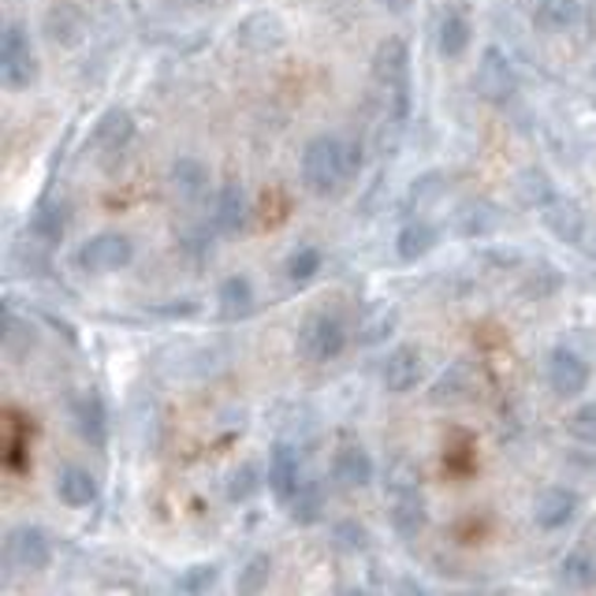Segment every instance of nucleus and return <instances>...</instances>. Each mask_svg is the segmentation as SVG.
Returning <instances> with one entry per match:
<instances>
[{"mask_svg":"<svg viewBox=\"0 0 596 596\" xmlns=\"http://www.w3.org/2000/svg\"><path fill=\"white\" fill-rule=\"evenodd\" d=\"M302 183L314 194H339L361 169V150L339 134H317L302 150Z\"/></svg>","mask_w":596,"mask_h":596,"instance_id":"f257e3e1","label":"nucleus"},{"mask_svg":"<svg viewBox=\"0 0 596 596\" xmlns=\"http://www.w3.org/2000/svg\"><path fill=\"white\" fill-rule=\"evenodd\" d=\"M384 492H388V511H392V525L403 541H414L425 530V496L418 485V470L407 458H395L384 474Z\"/></svg>","mask_w":596,"mask_h":596,"instance_id":"f03ea898","label":"nucleus"},{"mask_svg":"<svg viewBox=\"0 0 596 596\" xmlns=\"http://www.w3.org/2000/svg\"><path fill=\"white\" fill-rule=\"evenodd\" d=\"M373 83L377 90L388 97L392 105V116L399 123L410 116V53L407 42L399 37H384L373 53Z\"/></svg>","mask_w":596,"mask_h":596,"instance_id":"7ed1b4c3","label":"nucleus"},{"mask_svg":"<svg viewBox=\"0 0 596 596\" xmlns=\"http://www.w3.org/2000/svg\"><path fill=\"white\" fill-rule=\"evenodd\" d=\"M541 220L555 239L571 242V247L582 253H596V224L589 220V213H582V205H574L571 198L555 194V198L541 209Z\"/></svg>","mask_w":596,"mask_h":596,"instance_id":"20e7f679","label":"nucleus"},{"mask_svg":"<svg viewBox=\"0 0 596 596\" xmlns=\"http://www.w3.org/2000/svg\"><path fill=\"white\" fill-rule=\"evenodd\" d=\"M347 347V332L339 325L332 314H310L302 317L299 325V350L306 361H317V366H325V361L339 358Z\"/></svg>","mask_w":596,"mask_h":596,"instance_id":"39448f33","label":"nucleus"},{"mask_svg":"<svg viewBox=\"0 0 596 596\" xmlns=\"http://www.w3.org/2000/svg\"><path fill=\"white\" fill-rule=\"evenodd\" d=\"M79 269L94 272V277H105V272H120L134 261V242L123 236V231H101V236L86 239L79 253H75Z\"/></svg>","mask_w":596,"mask_h":596,"instance_id":"423d86ee","label":"nucleus"},{"mask_svg":"<svg viewBox=\"0 0 596 596\" xmlns=\"http://www.w3.org/2000/svg\"><path fill=\"white\" fill-rule=\"evenodd\" d=\"M0 72H4V83L12 90H26L37 79V61H34V48L31 37L19 23L4 26V37H0Z\"/></svg>","mask_w":596,"mask_h":596,"instance_id":"0eeeda50","label":"nucleus"},{"mask_svg":"<svg viewBox=\"0 0 596 596\" xmlns=\"http://www.w3.org/2000/svg\"><path fill=\"white\" fill-rule=\"evenodd\" d=\"M474 90L488 105H507L514 97V90H518L514 67H511V61H507V56L496 45H488L485 53H481V61H477Z\"/></svg>","mask_w":596,"mask_h":596,"instance_id":"6e6552de","label":"nucleus"},{"mask_svg":"<svg viewBox=\"0 0 596 596\" xmlns=\"http://www.w3.org/2000/svg\"><path fill=\"white\" fill-rule=\"evenodd\" d=\"M4 555L8 563L15 566V571H45L48 563H53V544H48V537L37 530V525H15L12 533H8L4 541Z\"/></svg>","mask_w":596,"mask_h":596,"instance_id":"1a4fd4ad","label":"nucleus"},{"mask_svg":"<svg viewBox=\"0 0 596 596\" xmlns=\"http://www.w3.org/2000/svg\"><path fill=\"white\" fill-rule=\"evenodd\" d=\"M549 384H552V392L563 399L582 395L585 388H589V361L566 347H555L549 358Z\"/></svg>","mask_w":596,"mask_h":596,"instance_id":"9d476101","label":"nucleus"},{"mask_svg":"<svg viewBox=\"0 0 596 596\" xmlns=\"http://www.w3.org/2000/svg\"><path fill=\"white\" fill-rule=\"evenodd\" d=\"M266 481L272 488V496H277L280 503H291V496L302 488V466H299V455L291 444H277L269 455V470H266Z\"/></svg>","mask_w":596,"mask_h":596,"instance_id":"9b49d317","label":"nucleus"},{"mask_svg":"<svg viewBox=\"0 0 596 596\" xmlns=\"http://www.w3.org/2000/svg\"><path fill=\"white\" fill-rule=\"evenodd\" d=\"M283 37H288V26L277 12H250L239 23V45L250 53H272L283 45Z\"/></svg>","mask_w":596,"mask_h":596,"instance_id":"f8f14e48","label":"nucleus"},{"mask_svg":"<svg viewBox=\"0 0 596 596\" xmlns=\"http://www.w3.org/2000/svg\"><path fill=\"white\" fill-rule=\"evenodd\" d=\"M72 422H75V433H79L86 444L101 452L105 447V436H109V414H105V403L97 392H83L72 399Z\"/></svg>","mask_w":596,"mask_h":596,"instance_id":"ddd939ff","label":"nucleus"},{"mask_svg":"<svg viewBox=\"0 0 596 596\" xmlns=\"http://www.w3.org/2000/svg\"><path fill=\"white\" fill-rule=\"evenodd\" d=\"M574 514H578V496H574L571 488H544V492L537 496V503H533V522L541 525V530H549V533L571 525Z\"/></svg>","mask_w":596,"mask_h":596,"instance_id":"4468645a","label":"nucleus"},{"mask_svg":"<svg viewBox=\"0 0 596 596\" xmlns=\"http://www.w3.org/2000/svg\"><path fill=\"white\" fill-rule=\"evenodd\" d=\"M380 380H384V388L392 395L410 392L422 380V355H418V347H395L384 358V366H380Z\"/></svg>","mask_w":596,"mask_h":596,"instance_id":"2eb2a0df","label":"nucleus"},{"mask_svg":"<svg viewBox=\"0 0 596 596\" xmlns=\"http://www.w3.org/2000/svg\"><path fill=\"white\" fill-rule=\"evenodd\" d=\"M332 477H336L344 488H366L373 481V458H369L366 447H358V444L339 447L336 458H332Z\"/></svg>","mask_w":596,"mask_h":596,"instance_id":"dca6fc26","label":"nucleus"},{"mask_svg":"<svg viewBox=\"0 0 596 596\" xmlns=\"http://www.w3.org/2000/svg\"><path fill=\"white\" fill-rule=\"evenodd\" d=\"M131 139H134V120L123 109H109L94 127V150L101 153H123Z\"/></svg>","mask_w":596,"mask_h":596,"instance_id":"f3484780","label":"nucleus"},{"mask_svg":"<svg viewBox=\"0 0 596 596\" xmlns=\"http://www.w3.org/2000/svg\"><path fill=\"white\" fill-rule=\"evenodd\" d=\"M56 496H61L64 507H75V511H83V507H90L97 500V481L90 470H83V466H64L61 477H56Z\"/></svg>","mask_w":596,"mask_h":596,"instance_id":"a211bd4d","label":"nucleus"},{"mask_svg":"<svg viewBox=\"0 0 596 596\" xmlns=\"http://www.w3.org/2000/svg\"><path fill=\"white\" fill-rule=\"evenodd\" d=\"M247 194H242L239 183H224L217 202H213V224H217L220 231H242V224H247Z\"/></svg>","mask_w":596,"mask_h":596,"instance_id":"6ab92c4d","label":"nucleus"},{"mask_svg":"<svg viewBox=\"0 0 596 596\" xmlns=\"http://www.w3.org/2000/svg\"><path fill=\"white\" fill-rule=\"evenodd\" d=\"M169 180H172V191L180 194L183 202H198L205 187H209V172H205V164L202 161H194V158H180L172 164V172H169Z\"/></svg>","mask_w":596,"mask_h":596,"instance_id":"aec40b11","label":"nucleus"},{"mask_svg":"<svg viewBox=\"0 0 596 596\" xmlns=\"http://www.w3.org/2000/svg\"><path fill=\"white\" fill-rule=\"evenodd\" d=\"M440 242V231L433 228L429 220H410L403 231H399V239H395V250H399V258L403 261H422L429 250H433Z\"/></svg>","mask_w":596,"mask_h":596,"instance_id":"412c9836","label":"nucleus"},{"mask_svg":"<svg viewBox=\"0 0 596 596\" xmlns=\"http://www.w3.org/2000/svg\"><path fill=\"white\" fill-rule=\"evenodd\" d=\"M578 15H582L578 0H537L533 8V23L541 31H566V26L578 23Z\"/></svg>","mask_w":596,"mask_h":596,"instance_id":"4be33fe9","label":"nucleus"},{"mask_svg":"<svg viewBox=\"0 0 596 596\" xmlns=\"http://www.w3.org/2000/svg\"><path fill=\"white\" fill-rule=\"evenodd\" d=\"M470 34H474V26L466 23L463 15H444V19H440V31H436L440 56H447V61L463 56L466 48H470Z\"/></svg>","mask_w":596,"mask_h":596,"instance_id":"5701e85b","label":"nucleus"},{"mask_svg":"<svg viewBox=\"0 0 596 596\" xmlns=\"http://www.w3.org/2000/svg\"><path fill=\"white\" fill-rule=\"evenodd\" d=\"M220 314L224 317H242V314H250L253 310V288H250V280L247 277H228L220 283Z\"/></svg>","mask_w":596,"mask_h":596,"instance_id":"b1692460","label":"nucleus"},{"mask_svg":"<svg viewBox=\"0 0 596 596\" xmlns=\"http://www.w3.org/2000/svg\"><path fill=\"white\" fill-rule=\"evenodd\" d=\"M555 194H560V191L552 187V180H549V175H544V172L525 169L522 175H518V198L530 205V209L541 213L544 205H549V202L555 198Z\"/></svg>","mask_w":596,"mask_h":596,"instance_id":"393cba45","label":"nucleus"},{"mask_svg":"<svg viewBox=\"0 0 596 596\" xmlns=\"http://www.w3.org/2000/svg\"><path fill=\"white\" fill-rule=\"evenodd\" d=\"M291 518L302 525H310V522H317L321 511H325V492H321V485L317 481H302V488L295 496H291Z\"/></svg>","mask_w":596,"mask_h":596,"instance_id":"a878e982","label":"nucleus"},{"mask_svg":"<svg viewBox=\"0 0 596 596\" xmlns=\"http://www.w3.org/2000/svg\"><path fill=\"white\" fill-rule=\"evenodd\" d=\"M395 306H388V302H377V306L366 310V317H361V344H380L384 336H392L395 328Z\"/></svg>","mask_w":596,"mask_h":596,"instance_id":"bb28decb","label":"nucleus"},{"mask_svg":"<svg viewBox=\"0 0 596 596\" xmlns=\"http://www.w3.org/2000/svg\"><path fill=\"white\" fill-rule=\"evenodd\" d=\"M466 392H470V377H466L463 366H452L447 369V377L436 380L433 403H458V399H466Z\"/></svg>","mask_w":596,"mask_h":596,"instance_id":"cd10ccee","label":"nucleus"},{"mask_svg":"<svg viewBox=\"0 0 596 596\" xmlns=\"http://www.w3.org/2000/svg\"><path fill=\"white\" fill-rule=\"evenodd\" d=\"M566 433H571L578 444H593L596 447V403H582L566 418Z\"/></svg>","mask_w":596,"mask_h":596,"instance_id":"c85d7f7f","label":"nucleus"},{"mask_svg":"<svg viewBox=\"0 0 596 596\" xmlns=\"http://www.w3.org/2000/svg\"><path fill=\"white\" fill-rule=\"evenodd\" d=\"M317 269H321V250L317 247H299L288 258V277L295 283H306Z\"/></svg>","mask_w":596,"mask_h":596,"instance_id":"c756f323","label":"nucleus"},{"mask_svg":"<svg viewBox=\"0 0 596 596\" xmlns=\"http://www.w3.org/2000/svg\"><path fill=\"white\" fill-rule=\"evenodd\" d=\"M560 571H563V582H571V585H593L596 582V563L585 552H571Z\"/></svg>","mask_w":596,"mask_h":596,"instance_id":"7c9ffc66","label":"nucleus"},{"mask_svg":"<svg viewBox=\"0 0 596 596\" xmlns=\"http://www.w3.org/2000/svg\"><path fill=\"white\" fill-rule=\"evenodd\" d=\"M31 231H34L37 239L45 242V247H48V242H61V236H64V217H61V205H56V209H53V205H45V209H42V213H37V217H34Z\"/></svg>","mask_w":596,"mask_h":596,"instance_id":"2f4dec72","label":"nucleus"},{"mask_svg":"<svg viewBox=\"0 0 596 596\" xmlns=\"http://www.w3.org/2000/svg\"><path fill=\"white\" fill-rule=\"evenodd\" d=\"M224 492H228L231 503H242L247 496L258 492V470H253V466H239V470L228 477V488H224Z\"/></svg>","mask_w":596,"mask_h":596,"instance_id":"473e14b6","label":"nucleus"},{"mask_svg":"<svg viewBox=\"0 0 596 596\" xmlns=\"http://www.w3.org/2000/svg\"><path fill=\"white\" fill-rule=\"evenodd\" d=\"M266 582H269V555H253L239 574V589L258 593V589H266Z\"/></svg>","mask_w":596,"mask_h":596,"instance_id":"72a5a7b5","label":"nucleus"},{"mask_svg":"<svg viewBox=\"0 0 596 596\" xmlns=\"http://www.w3.org/2000/svg\"><path fill=\"white\" fill-rule=\"evenodd\" d=\"M213 582H217V566H191V571L180 578V589L202 593V589H213Z\"/></svg>","mask_w":596,"mask_h":596,"instance_id":"f704fd0d","label":"nucleus"},{"mask_svg":"<svg viewBox=\"0 0 596 596\" xmlns=\"http://www.w3.org/2000/svg\"><path fill=\"white\" fill-rule=\"evenodd\" d=\"M336 541L344 552H358V549H366V530L355 522H344V525H336Z\"/></svg>","mask_w":596,"mask_h":596,"instance_id":"c9c22d12","label":"nucleus"},{"mask_svg":"<svg viewBox=\"0 0 596 596\" xmlns=\"http://www.w3.org/2000/svg\"><path fill=\"white\" fill-rule=\"evenodd\" d=\"M384 4L392 8V12H403V8L410 4V0H384Z\"/></svg>","mask_w":596,"mask_h":596,"instance_id":"e433bc0d","label":"nucleus"}]
</instances>
